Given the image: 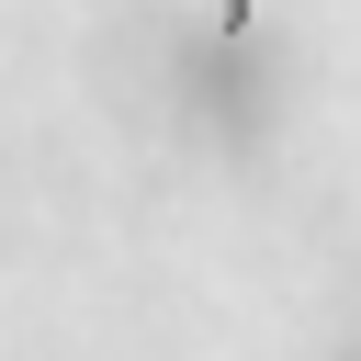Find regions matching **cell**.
<instances>
[{
    "instance_id": "cell-1",
    "label": "cell",
    "mask_w": 361,
    "mask_h": 361,
    "mask_svg": "<svg viewBox=\"0 0 361 361\" xmlns=\"http://www.w3.org/2000/svg\"><path fill=\"white\" fill-rule=\"evenodd\" d=\"M248 11H259V0H226V11H214V34H248Z\"/></svg>"
}]
</instances>
